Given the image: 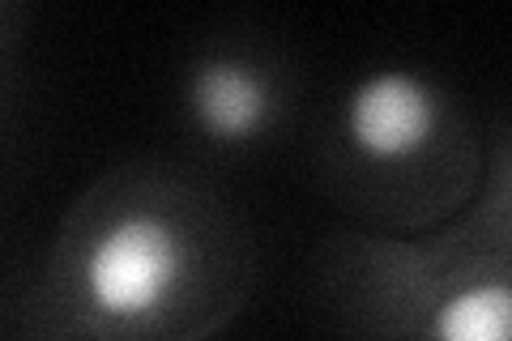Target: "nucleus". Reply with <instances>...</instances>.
<instances>
[{
	"instance_id": "nucleus-1",
	"label": "nucleus",
	"mask_w": 512,
	"mask_h": 341,
	"mask_svg": "<svg viewBox=\"0 0 512 341\" xmlns=\"http://www.w3.org/2000/svg\"><path fill=\"white\" fill-rule=\"evenodd\" d=\"M252 286V231L214 184L124 162L60 214L35 320L43 341H218Z\"/></svg>"
},
{
	"instance_id": "nucleus-4",
	"label": "nucleus",
	"mask_w": 512,
	"mask_h": 341,
	"mask_svg": "<svg viewBox=\"0 0 512 341\" xmlns=\"http://www.w3.org/2000/svg\"><path fill=\"white\" fill-rule=\"evenodd\" d=\"M291 111L286 73L239 43H210L184 64L180 116L201 145L244 154L274 141Z\"/></svg>"
},
{
	"instance_id": "nucleus-6",
	"label": "nucleus",
	"mask_w": 512,
	"mask_h": 341,
	"mask_svg": "<svg viewBox=\"0 0 512 341\" xmlns=\"http://www.w3.org/2000/svg\"><path fill=\"white\" fill-rule=\"evenodd\" d=\"M30 22V13L26 5H13V0H0V64H5V56L18 47L22 39V30Z\"/></svg>"
},
{
	"instance_id": "nucleus-5",
	"label": "nucleus",
	"mask_w": 512,
	"mask_h": 341,
	"mask_svg": "<svg viewBox=\"0 0 512 341\" xmlns=\"http://www.w3.org/2000/svg\"><path fill=\"white\" fill-rule=\"evenodd\" d=\"M440 286L414 341H512V252L478 243L461 218L427 235Z\"/></svg>"
},
{
	"instance_id": "nucleus-2",
	"label": "nucleus",
	"mask_w": 512,
	"mask_h": 341,
	"mask_svg": "<svg viewBox=\"0 0 512 341\" xmlns=\"http://www.w3.org/2000/svg\"><path fill=\"white\" fill-rule=\"evenodd\" d=\"M487 141L470 103L414 64L346 81L320 150V180L367 231L431 235L483 188Z\"/></svg>"
},
{
	"instance_id": "nucleus-3",
	"label": "nucleus",
	"mask_w": 512,
	"mask_h": 341,
	"mask_svg": "<svg viewBox=\"0 0 512 341\" xmlns=\"http://www.w3.org/2000/svg\"><path fill=\"white\" fill-rule=\"evenodd\" d=\"M436 286L427 235L342 231L316 252V303L350 341H414Z\"/></svg>"
}]
</instances>
